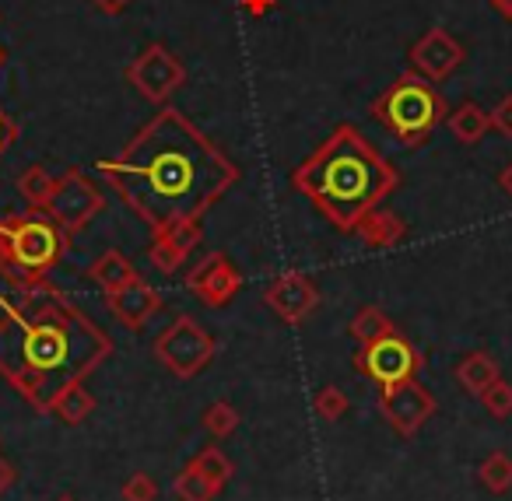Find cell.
Returning a JSON list of instances; mask_svg holds the SVG:
<instances>
[{
    "mask_svg": "<svg viewBox=\"0 0 512 501\" xmlns=\"http://www.w3.org/2000/svg\"><path fill=\"white\" fill-rule=\"evenodd\" d=\"M116 197L151 228V235L204 218L242 179V169L176 106H162L116 158H102Z\"/></svg>",
    "mask_w": 512,
    "mask_h": 501,
    "instance_id": "6da1fadb",
    "label": "cell"
},
{
    "mask_svg": "<svg viewBox=\"0 0 512 501\" xmlns=\"http://www.w3.org/2000/svg\"><path fill=\"white\" fill-rule=\"evenodd\" d=\"M0 309V379L39 414L113 354V337L50 281L0 295Z\"/></svg>",
    "mask_w": 512,
    "mask_h": 501,
    "instance_id": "7a4b0ae2",
    "label": "cell"
},
{
    "mask_svg": "<svg viewBox=\"0 0 512 501\" xmlns=\"http://www.w3.org/2000/svg\"><path fill=\"white\" fill-rule=\"evenodd\" d=\"M292 186L337 232H355L358 221L383 207V200L397 190L400 172L362 130L341 123L292 172Z\"/></svg>",
    "mask_w": 512,
    "mask_h": 501,
    "instance_id": "3957f363",
    "label": "cell"
},
{
    "mask_svg": "<svg viewBox=\"0 0 512 501\" xmlns=\"http://www.w3.org/2000/svg\"><path fill=\"white\" fill-rule=\"evenodd\" d=\"M369 113H372V120H376L386 134L397 137L404 148H421V144L435 134V127L449 116V106L432 88V81L407 71L372 102Z\"/></svg>",
    "mask_w": 512,
    "mask_h": 501,
    "instance_id": "277c9868",
    "label": "cell"
},
{
    "mask_svg": "<svg viewBox=\"0 0 512 501\" xmlns=\"http://www.w3.org/2000/svg\"><path fill=\"white\" fill-rule=\"evenodd\" d=\"M67 246H71V235L43 211L0 218V256H8L11 263L32 274H46L53 263H60Z\"/></svg>",
    "mask_w": 512,
    "mask_h": 501,
    "instance_id": "5b68a950",
    "label": "cell"
},
{
    "mask_svg": "<svg viewBox=\"0 0 512 501\" xmlns=\"http://www.w3.org/2000/svg\"><path fill=\"white\" fill-rule=\"evenodd\" d=\"M214 354H218V344H214L211 330H204L193 316H176L155 337V358L176 379L200 375L214 361Z\"/></svg>",
    "mask_w": 512,
    "mask_h": 501,
    "instance_id": "8992f818",
    "label": "cell"
},
{
    "mask_svg": "<svg viewBox=\"0 0 512 501\" xmlns=\"http://www.w3.org/2000/svg\"><path fill=\"white\" fill-rule=\"evenodd\" d=\"M127 81L134 85V92L151 106H169V99L186 85V67L176 53L165 43H151L130 60Z\"/></svg>",
    "mask_w": 512,
    "mask_h": 501,
    "instance_id": "52a82bcc",
    "label": "cell"
},
{
    "mask_svg": "<svg viewBox=\"0 0 512 501\" xmlns=\"http://www.w3.org/2000/svg\"><path fill=\"white\" fill-rule=\"evenodd\" d=\"M421 365H425V361H421V351L397 330L355 351L358 375L372 379L376 386H390V382H400V379H414Z\"/></svg>",
    "mask_w": 512,
    "mask_h": 501,
    "instance_id": "ba28073f",
    "label": "cell"
},
{
    "mask_svg": "<svg viewBox=\"0 0 512 501\" xmlns=\"http://www.w3.org/2000/svg\"><path fill=\"white\" fill-rule=\"evenodd\" d=\"M379 410H383L386 424L397 431L400 438H414L439 410V400L428 386H421L418 379H400L390 386H379Z\"/></svg>",
    "mask_w": 512,
    "mask_h": 501,
    "instance_id": "9c48e42d",
    "label": "cell"
},
{
    "mask_svg": "<svg viewBox=\"0 0 512 501\" xmlns=\"http://www.w3.org/2000/svg\"><path fill=\"white\" fill-rule=\"evenodd\" d=\"M102 207H106V197H102L99 186L81 169H67L64 176L57 179V190H53L46 214H50L67 235H78L95 214H102Z\"/></svg>",
    "mask_w": 512,
    "mask_h": 501,
    "instance_id": "30bf717a",
    "label": "cell"
},
{
    "mask_svg": "<svg viewBox=\"0 0 512 501\" xmlns=\"http://www.w3.org/2000/svg\"><path fill=\"white\" fill-rule=\"evenodd\" d=\"M242 274L225 253H207L197 267L186 274V288L193 298L207 305V309H225L235 295L242 291Z\"/></svg>",
    "mask_w": 512,
    "mask_h": 501,
    "instance_id": "8fae6325",
    "label": "cell"
},
{
    "mask_svg": "<svg viewBox=\"0 0 512 501\" xmlns=\"http://www.w3.org/2000/svg\"><path fill=\"white\" fill-rule=\"evenodd\" d=\"M264 302L267 309H274V316L288 326H299L306 323L309 316L316 312L320 305V288L309 274L302 270H285L281 277H274L271 288L264 291Z\"/></svg>",
    "mask_w": 512,
    "mask_h": 501,
    "instance_id": "7c38bea8",
    "label": "cell"
},
{
    "mask_svg": "<svg viewBox=\"0 0 512 501\" xmlns=\"http://www.w3.org/2000/svg\"><path fill=\"white\" fill-rule=\"evenodd\" d=\"M467 50H463L460 39H453L446 29H428L418 43L407 53V64L418 78L425 81H446L453 78V71H460Z\"/></svg>",
    "mask_w": 512,
    "mask_h": 501,
    "instance_id": "4fadbf2b",
    "label": "cell"
},
{
    "mask_svg": "<svg viewBox=\"0 0 512 501\" xmlns=\"http://www.w3.org/2000/svg\"><path fill=\"white\" fill-rule=\"evenodd\" d=\"M106 302H109V312H113L127 330H144L148 319L162 309V295H158L144 277H134V281H127L123 288L109 291Z\"/></svg>",
    "mask_w": 512,
    "mask_h": 501,
    "instance_id": "5bb4252c",
    "label": "cell"
},
{
    "mask_svg": "<svg viewBox=\"0 0 512 501\" xmlns=\"http://www.w3.org/2000/svg\"><path fill=\"white\" fill-rule=\"evenodd\" d=\"M355 235L369 249H393L397 242H404L407 225H404V218H400V214L386 211V207H376V211H369L362 221H358Z\"/></svg>",
    "mask_w": 512,
    "mask_h": 501,
    "instance_id": "9a60e30c",
    "label": "cell"
},
{
    "mask_svg": "<svg viewBox=\"0 0 512 501\" xmlns=\"http://www.w3.org/2000/svg\"><path fill=\"white\" fill-rule=\"evenodd\" d=\"M446 127H449V134H453L456 141L470 148V144L484 141V134L491 130V116H488V109H481L477 102L467 99L446 116Z\"/></svg>",
    "mask_w": 512,
    "mask_h": 501,
    "instance_id": "2e32d148",
    "label": "cell"
},
{
    "mask_svg": "<svg viewBox=\"0 0 512 501\" xmlns=\"http://www.w3.org/2000/svg\"><path fill=\"white\" fill-rule=\"evenodd\" d=\"M498 379H502V372H498V361L491 358L488 351L463 354L460 365H456V382H460L470 396H481L484 389H488L491 382H498Z\"/></svg>",
    "mask_w": 512,
    "mask_h": 501,
    "instance_id": "e0dca14e",
    "label": "cell"
},
{
    "mask_svg": "<svg viewBox=\"0 0 512 501\" xmlns=\"http://www.w3.org/2000/svg\"><path fill=\"white\" fill-rule=\"evenodd\" d=\"M92 410H95V396L85 382H71V386L60 389L57 400L50 403V414L57 417V421L71 424V428H78L81 421H88Z\"/></svg>",
    "mask_w": 512,
    "mask_h": 501,
    "instance_id": "ac0fdd59",
    "label": "cell"
},
{
    "mask_svg": "<svg viewBox=\"0 0 512 501\" xmlns=\"http://www.w3.org/2000/svg\"><path fill=\"white\" fill-rule=\"evenodd\" d=\"M88 277H92V281L109 295V291H116V288H123L127 281H134L137 270H134V263L120 253V249H106V253H102L99 260L88 267Z\"/></svg>",
    "mask_w": 512,
    "mask_h": 501,
    "instance_id": "d6986e66",
    "label": "cell"
},
{
    "mask_svg": "<svg viewBox=\"0 0 512 501\" xmlns=\"http://www.w3.org/2000/svg\"><path fill=\"white\" fill-rule=\"evenodd\" d=\"M57 190V176H50L46 165H29V169L18 176V197L29 204V211H43L50 207V197Z\"/></svg>",
    "mask_w": 512,
    "mask_h": 501,
    "instance_id": "ffe728a7",
    "label": "cell"
},
{
    "mask_svg": "<svg viewBox=\"0 0 512 501\" xmlns=\"http://www.w3.org/2000/svg\"><path fill=\"white\" fill-rule=\"evenodd\" d=\"M397 326H393V319L386 316L379 305H362V309L355 312V319L348 323V337L355 340L358 347L372 344V340L386 337V333H393Z\"/></svg>",
    "mask_w": 512,
    "mask_h": 501,
    "instance_id": "44dd1931",
    "label": "cell"
},
{
    "mask_svg": "<svg viewBox=\"0 0 512 501\" xmlns=\"http://www.w3.org/2000/svg\"><path fill=\"white\" fill-rule=\"evenodd\" d=\"M477 480L488 487L491 494L512 491V456L509 452H488L477 466Z\"/></svg>",
    "mask_w": 512,
    "mask_h": 501,
    "instance_id": "7402d4cb",
    "label": "cell"
},
{
    "mask_svg": "<svg viewBox=\"0 0 512 501\" xmlns=\"http://www.w3.org/2000/svg\"><path fill=\"white\" fill-rule=\"evenodd\" d=\"M190 466L197 473H204L207 480H211L214 487H225L228 480H232V473H235V466H232V459L225 456V452L218 449V445H207V449H200L197 456L190 459Z\"/></svg>",
    "mask_w": 512,
    "mask_h": 501,
    "instance_id": "603a6c76",
    "label": "cell"
},
{
    "mask_svg": "<svg viewBox=\"0 0 512 501\" xmlns=\"http://www.w3.org/2000/svg\"><path fill=\"white\" fill-rule=\"evenodd\" d=\"M172 494H176V501H214L218 487H214L204 473H197L186 463L183 470L176 473V480H172Z\"/></svg>",
    "mask_w": 512,
    "mask_h": 501,
    "instance_id": "cb8c5ba5",
    "label": "cell"
},
{
    "mask_svg": "<svg viewBox=\"0 0 512 501\" xmlns=\"http://www.w3.org/2000/svg\"><path fill=\"white\" fill-rule=\"evenodd\" d=\"M165 242H169L172 249H179L183 256H190L193 249L204 242V218H190V221H179V225L165 228V232H158Z\"/></svg>",
    "mask_w": 512,
    "mask_h": 501,
    "instance_id": "d4e9b609",
    "label": "cell"
},
{
    "mask_svg": "<svg viewBox=\"0 0 512 501\" xmlns=\"http://www.w3.org/2000/svg\"><path fill=\"white\" fill-rule=\"evenodd\" d=\"M200 421H204V428L211 431L214 438H228L235 428H239V410H235L228 400H214L211 407L204 410Z\"/></svg>",
    "mask_w": 512,
    "mask_h": 501,
    "instance_id": "484cf974",
    "label": "cell"
},
{
    "mask_svg": "<svg viewBox=\"0 0 512 501\" xmlns=\"http://www.w3.org/2000/svg\"><path fill=\"white\" fill-rule=\"evenodd\" d=\"M348 396L341 393L337 386H323L320 393L313 396V410H316V417H323V421H341L344 414H348Z\"/></svg>",
    "mask_w": 512,
    "mask_h": 501,
    "instance_id": "4316f807",
    "label": "cell"
},
{
    "mask_svg": "<svg viewBox=\"0 0 512 501\" xmlns=\"http://www.w3.org/2000/svg\"><path fill=\"white\" fill-rule=\"evenodd\" d=\"M477 400H481V407L488 410L491 417H498V421H502V417L512 414V382H505V379L491 382V386L484 389Z\"/></svg>",
    "mask_w": 512,
    "mask_h": 501,
    "instance_id": "83f0119b",
    "label": "cell"
},
{
    "mask_svg": "<svg viewBox=\"0 0 512 501\" xmlns=\"http://www.w3.org/2000/svg\"><path fill=\"white\" fill-rule=\"evenodd\" d=\"M148 260L155 263L158 274H176L179 267L186 263V256L179 249H172L162 235H151V249H148Z\"/></svg>",
    "mask_w": 512,
    "mask_h": 501,
    "instance_id": "f1b7e54d",
    "label": "cell"
},
{
    "mask_svg": "<svg viewBox=\"0 0 512 501\" xmlns=\"http://www.w3.org/2000/svg\"><path fill=\"white\" fill-rule=\"evenodd\" d=\"M120 498L123 501H158V484L151 473H130L120 487Z\"/></svg>",
    "mask_w": 512,
    "mask_h": 501,
    "instance_id": "f546056e",
    "label": "cell"
},
{
    "mask_svg": "<svg viewBox=\"0 0 512 501\" xmlns=\"http://www.w3.org/2000/svg\"><path fill=\"white\" fill-rule=\"evenodd\" d=\"M488 116H491V130H498L502 137H512V95H505Z\"/></svg>",
    "mask_w": 512,
    "mask_h": 501,
    "instance_id": "4dcf8cb0",
    "label": "cell"
},
{
    "mask_svg": "<svg viewBox=\"0 0 512 501\" xmlns=\"http://www.w3.org/2000/svg\"><path fill=\"white\" fill-rule=\"evenodd\" d=\"M18 141V123L8 113H0V155Z\"/></svg>",
    "mask_w": 512,
    "mask_h": 501,
    "instance_id": "1f68e13d",
    "label": "cell"
},
{
    "mask_svg": "<svg viewBox=\"0 0 512 501\" xmlns=\"http://www.w3.org/2000/svg\"><path fill=\"white\" fill-rule=\"evenodd\" d=\"M95 11H102V15H109V18H116V15H123V11L134 4V0H88Z\"/></svg>",
    "mask_w": 512,
    "mask_h": 501,
    "instance_id": "d6a6232c",
    "label": "cell"
},
{
    "mask_svg": "<svg viewBox=\"0 0 512 501\" xmlns=\"http://www.w3.org/2000/svg\"><path fill=\"white\" fill-rule=\"evenodd\" d=\"M239 4H242V11H246V15H253V18H264L267 11L278 8V0H239Z\"/></svg>",
    "mask_w": 512,
    "mask_h": 501,
    "instance_id": "836d02e7",
    "label": "cell"
},
{
    "mask_svg": "<svg viewBox=\"0 0 512 501\" xmlns=\"http://www.w3.org/2000/svg\"><path fill=\"white\" fill-rule=\"evenodd\" d=\"M15 480H18V470L8 463V459L0 456V498H4V494H8L11 487H15Z\"/></svg>",
    "mask_w": 512,
    "mask_h": 501,
    "instance_id": "e575fe53",
    "label": "cell"
},
{
    "mask_svg": "<svg viewBox=\"0 0 512 501\" xmlns=\"http://www.w3.org/2000/svg\"><path fill=\"white\" fill-rule=\"evenodd\" d=\"M498 186H502V193H505V197L512 200V162L505 165L502 172H498Z\"/></svg>",
    "mask_w": 512,
    "mask_h": 501,
    "instance_id": "d590c367",
    "label": "cell"
},
{
    "mask_svg": "<svg viewBox=\"0 0 512 501\" xmlns=\"http://www.w3.org/2000/svg\"><path fill=\"white\" fill-rule=\"evenodd\" d=\"M488 4L505 18V22H512V0H488Z\"/></svg>",
    "mask_w": 512,
    "mask_h": 501,
    "instance_id": "8d00e7d4",
    "label": "cell"
},
{
    "mask_svg": "<svg viewBox=\"0 0 512 501\" xmlns=\"http://www.w3.org/2000/svg\"><path fill=\"white\" fill-rule=\"evenodd\" d=\"M57 501H74V498H71V494H60V498H57Z\"/></svg>",
    "mask_w": 512,
    "mask_h": 501,
    "instance_id": "74e56055",
    "label": "cell"
},
{
    "mask_svg": "<svg viewBox=\"0 0 512 501\" xmlns=\"http://www.w3.org/2000/svg\"><path fill=\"white\" fill-rule=\"evenodd\" d=\"M0 67H4V50H0Z\"/></svg>",
    "mask_w": 512,
    "mask_h": 501,
    "instance_id": "f35d334b",
    "label": "cell"
}]
</instances>
